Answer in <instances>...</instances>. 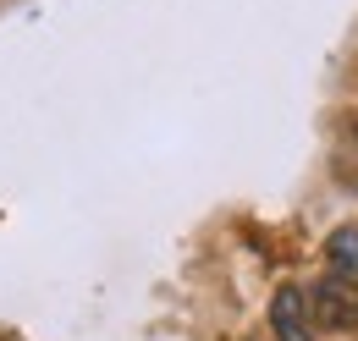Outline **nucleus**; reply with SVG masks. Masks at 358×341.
Here are the masks:
<instances>
[{"label": "nucleus", "mask_w": 358, "mask_h": 341, "mask_svg": "<svg viewBox=\"0 0 358 341\" xmlns=\"http://www.w3.org/2000/svg\"><path fill=\"white\" fill-rule=\"evenodd\" d=\"M325 264H331V275H342V281L358 286V220L336 226V231L325 237Z\"/></svg>", "instance_id": "7ed1b4c3"}, {"label": "nucleus", "mask_w": 358, "mask_h": 341, "mask_svg": "<svg viewBox=\"0 0 358 341\" xmlns=\"http://www.w3.org/2000/svg\"><path fill=\"white\" fill-rule=\"evenodd\" d=\"M309 314L320 325H331V331H358V286L353 281H342V275H325V281H314L309 286Z\"/></svg>", "instance_id": "f257e3e1"}, {"label": "nucleus", "mask_w": 358, "mask_h": 341, "mask_svg": "<svg viewBox=\"0 0 358 341\" xmlns=\"http://www.w3.org/2000/svg\"><path fill=\"white\" fill-rule=\"evenodd\" d=\"M270 331L275 341H320L314 336V314H309V292L303 286H281L270 298Z\"/></svg>", "instance_id": "f03ea898"}]
</instances>
